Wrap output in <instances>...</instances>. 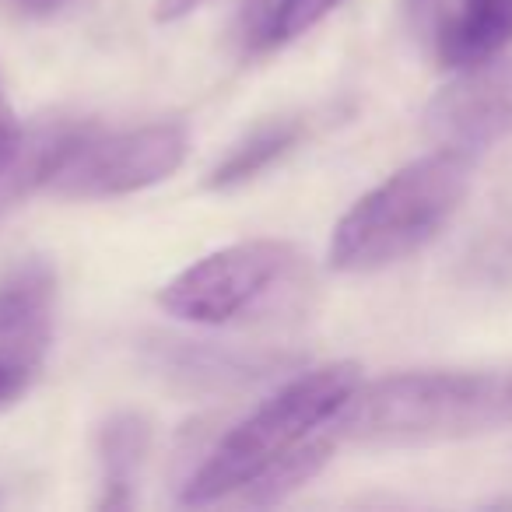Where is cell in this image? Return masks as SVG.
Returning <instances> with one entry per match:
<instances>
[{"label": "cell", "mask_w": 512, "mask_h": 512, "mask_svg": "<svg viewBox=\"0 0 512 512\" xmlns=\"http://www.w3.org/2000/svg\"><path fill=\"white\" fill-rule=\"evenodd\" d=\"M22 11H36V15H43V11H53L60 4V0H15Z\"/></svg>", "instance_id": "cell-17"}, {"label": "cell", "mask_w": 512, "mask_h": 512, "mask_svg": "<svg viewBox=\"0 0 512 512\" xmlns=\"http://www.w3.org/2000/svg\"><path fill=\"white\" fill-rule=\"evenodd\" d=\"M512 418L509 379L488 372H400L362 386L330 421L358 446H428L491 432Z\"/></svg>", "instance_id": "cell-1"}, {"label": "cell", "mask_w": 512, "mask_h": 512, "mask_svg": "<svg viewBox=\"0 0 512 512\" xmlns=\"http://www.w3.org/2000/svg\"><path fill=\"white\" fill-rule=\"evenodd\" d=\"M442 4H446V0H404L407 25H411L414 32H421V36H428V32L435 29V22H439Z\"/></svg>", "instance_id": "cell-13"}, {"label": "cell", "mask_w": 512, "mask_h": 512, "mask_svg": "<svg viewBox=\"0 0 512 512\" xmlns=\"http://www.w3.org/2000/svg\"><path fill=\"white\" fill-rule=\"evenodd\" d=\"M204 0H158L155 4V18L158 22H179V18H186L190 11H197Z\"/></svg>", "instance_id": "cell-16"}, {"label": "cell", "mask_w": 512, "mask_h": 512, "mask_svg": "<svg viewBox=\"0 0 512 512\" xmlns=\"http://www.w3.org/2000/svg\"><path fill=\"white\" fill-rule=\"evenodd\" d=\"M18 141H22V127H18V120H15V113H11L8 99H4V92H0V165L15 155Z\"/></svg>", "instance_id": "cell-15"}, {"label": "cell", "mask_w": 512, "mask_h": 512, "mask_svg": "<svg viewBox=\"0 0 512 512\" xmlns=\"http://www.w3.org/2000/svg\"><path fill=\"white\" fill-rule=\"evenodd\" d=\"M151 446V428L141 414H116L106 421L99 435V460H102V509H123L130 505L134 474L141 467L144 453Z\"/></svg>", "instance_id": "cell-9"}, {"label": "cell", "mask_w": 512, "mask_h": 512, "mask_svg": "<svg viewBox=\"0 0 512 512\" xmlns=\"http://www.w3.org/2000/svg\"><path fill=\"white\" fill-rule=\"evenodd\" d=\"M435 60L446 71L488 64L512 46V0H453L432 29Z\"/></svg>", "instance_id": "cell-7"}, {"label": "cell", "mask_w": 512, "mask_h": 512, "mask_svg": "<svg viewBox=\"0 0 512 512\" xmlns=\"http://www.w3.org/2000/svg\"><path fill=\"white\" fill-rule=\"evenodd\" d=\"M334 446H337V439L327 425L302 449H295L292 456H285L281 463L267 467L256 481H249L235 498H242V502H249V505H278L281 498H288L295 488H302V484L313 481V477L320 474L323 463H327L330 453H334Z\"/></svg>", "instance_id": "cell-11"}, {"label": "cell", "mask_w": 512, "mask_h": 512, "mask_svg": "<svg viewBox=\"0 0 512 512\" xmlns=\"http://www.w3.org/2000/svg\"><path fill=\"white\" fill-rule=\"evenodd\" d=\"M299 253L288 242L253 239L235 242L190 264L158 292L169 316L200 327H221L256 309L274 288L292 278Z\"/></svg>", "instance_id": "cell-5"}, {"label": "cell", "mask_w": 512, "mask_h": 512, "mask_svg": "<svg viewBox=\"0 0 512 512\" xmlns=\"http://www.w3.org/2000/svg\"><path fill=\"white\" fill-rule=\"evenodd\" d=\"M53 281L43 267L22 271L0 288V365L36 369L50 348Z\"/></svg>", "instance_id": "cell-8"}, {"label": "cell", "mask_w": 512, "mask_h": 512, "mask_svg": "<svg viewBox=\"0 0 512 512\" xmlns=\"http://www.w3.org/2000/svg\"><path fill=\"white\" fill-rule=\"evenodd\" d=\"M509 393H512V379H509Z\"/></svg>", "instance_id": "cell-18"}, {"label": "cell", "mask_w": 512, "mask_h": 512, "mask_svg": "<svg viewBox=\"0 0 512 512\" xmlns=\"http://www.w3.org/2000/svg\"><path fill=\"white\" fill-rule=\"evenodd\" d=\"M186 148L190 134L183 123H148L109 134L74 123L43 190L71 200H102L148 190L183 165Z\"/></svg>", "instance_id": "cell-4"}, {"label": "cell", "mask_w": 512, "mask_h": 512, "mask_svg": "<svg viewBox=\"0 0 512 512\" xmlns=\"http://www.w3.org/2000/svg\"><path fill=\"white\" fill-rule=\"evenodd\" d=\"M36 369H18V365H0V407L18 400L25 390H29Z\"/></svg>", "instance_id": "cell-14"}, {"label": "cell", "mask_w": 512, "mask_h": 512, "mask_svg": "<svg viewBox=\"0 0 512 512\" xmlns=\"http://www.w3.org/2000/svg\"><path fill=\"white\" fill-rule=\"evenodd\" d=\"M299 137H302V123H295V120H278V123L256 127L253 134L242 144H235L232 155L211 172L207 186H211V190H232V186H239V183H249L253 176L271 169L278 158H285L288 151L299 144Z\"/></svg>", "instance_id": "cell-10"}, {"label": "cell", "mask_w": 512, "mask_h": 512, "mask_svg": "<svg viewBox=\"0 0 512 512\" xmlns=\"http://www.w3.org/2000/svg\"><path fill=\"white\" fill-rule=\"evenodd\" d=\"M425 134L439 148L470 158L512 137V60L495 57L456 71V78L425 106Z\"/></svg>", "instance_id": "cell-6"}, {"label": "cell", "mask_w": 512, "mask_h": 512, "mask_svg": "<svg viewBox=\"0 0 512 512\" xmlns=\"http://www.w3.org/2000/svg\"><path fill=\"white\" fill-rule=\"evenodd\" d=\"M334 8H341V0H278L264 32H260V43L264 46L292 43V39L306 36L309 29H316Z\"/></svg>", "instance_id": "cell-12"}, {"label": "cell", "mask_w": 512, "mask_h": 512, "mask_svg": "<svg viewBox=\"0 0 512 512\" xmlns=\"http://www.w3.org/2000/svg\"><path fill=\"white\" fill-rule=\"evenodd\" d=\"M470 172V155L453 148H439L397 169L337 221L330 235V267L369 274L418 253L460 211Z\"/></svg>", "instance_id": "cell-2"}, {"label": "cell", "mask_w": 512, "mask_h": 512, "mask_svg": "<svg viewBox=\"0 0 512 512\" xmlns=\"http://www.w3.org/2000/svg\"><path fill=\"white\" fill-rule=\"evenodd\" d=\"M358 383H362V372L355 362H334L302 372L211 449L197 474L186 481L183 505H214L235 498L267 467L281 463L313 435H320L348 404Z\"/></svg>", "instance_id": "cell-3"}]
</instances>
